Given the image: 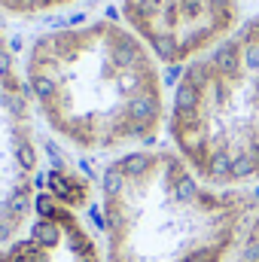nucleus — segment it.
<instances>
[{
	"label": "nucleus",
	"mask_w": 259,
	"mask_h": 262,
	"mask_svg": "<svg viewBox=\"0 0 259 262\" xmlns=\"http://www.w3.org/2000/svg\"><path fill=\"white\" fill-rule=\"evenodd\" d=\"M101 195L107 262H226L259 216L256 192L204 186L174 152L116 159Z\"/></svg>",
	"instance_id": "nucleus-1"
},
{
	"label": "nucleus",
	"mask_w": 259,
	"mask_h": 262,
	"mask_svg": "<svg viewBox=\"0 0 259 262\" xmlns=\"http://www.w3.org/2000/svg\"><path fill=\"white\" fill-rule=\"evenodd\" d=\"M28 89L49 125L82 149L149 143L162 122L156 61L131 31L113 21L37 37Z\"/></svg>",
	"instance_id": "nucleus-2"
},
{
	"label": "nucleus",
	"mask_w": 259,
	"mask_h": 262,
	"mask_svg": "<svg viewBox=\"0 0 259 262\" xmlns=\"http://www.w3.org/2000/svg\"><path fill=\"white\" fill-rule=\"evenodd\" d=\"M171 134L207 186L259 180V18L183 67Z\"/></svg>",
	"instance_id": "nucleus-3"
},
{
	"label": "nucleus",
	"mask_w": 259,
	"mask_h": 262,
	"mask_svg": "<svg viewBox=\"0 0 259 262\" xmlns=\"http://www.w3.org/2000/svg\"><path fill=\"white\" fill-rule=\"evenodd\" d=\"M37 198V146L25 85L15 76L12 46L0 34V247L28 223Z\"/></svg>",
	"instance_id": "nucleus-4"
},
{
	"label": "nucleus",
	"mask_w": 259,
	"mask_h": 262,
	"mask_svg": "<svg viewBox=\"0 0 259 262\" xmlns=\"http://www.w3.org/2000/svg\"><path fill=\"white\" fill-rule=\"evenodd\" d=\"M0 262H101V253L73 207L40 192L25 229L0 247Z\"/></svg>",
	"instance_id": "nucleus-5"
},
{
	"label": "nucleus",
	"mask_w": 259,
	"mask_h": 262,
	"mask_svg": "<svg viewBox=\"0 0 259 262\" xmlns=\"http://www.w3.org/2000/svg\"><path fill=\"white\" fill-rule=\"evenodd\" d=\"M235 262H259V216L253 220V226H250V232H247L244 244L238 247Z\"/></svg>",
	"instance_id": "nucleus-6"
}]
</instances>
